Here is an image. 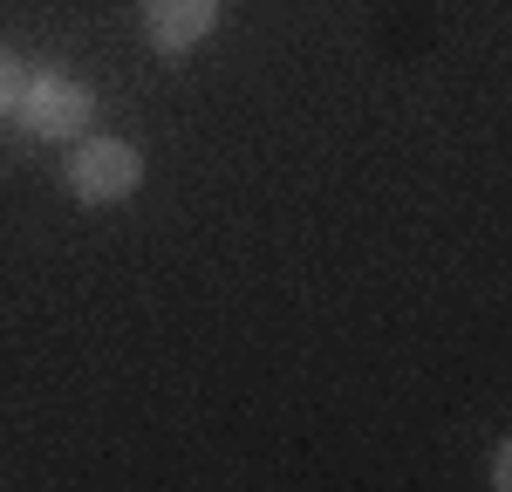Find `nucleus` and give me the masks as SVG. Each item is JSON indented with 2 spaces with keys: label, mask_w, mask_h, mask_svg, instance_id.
Masks as SVG:
<instances>
[{
  "label": "nucleus",
  "mask_w": 512,
  "mask_h": 492,
  "mask_svg": "<svg viewBox=\"0 0 512 492\" xmlns=\"http://www.w3.org/2000/svg\"><path fill=\"white\" fill-rule=\"evenodd\" d=\"M96 117V89L62 69H28L21 96H14V123L35 137V144H76Z\"/></svg>",
  "instance_id": "f257e3e1"
},
{
  "label": "nucleus",
  "mask_w": 512,
  "mask_h": 492,
  "mask_svg": "<svg viewBox=\"0 0 512 492\" xmlns=\"http://www.w3.org/2000/svg\"><path fill=\"white\" fill-rule=\"evenodd\" d=\"M76 205H123L144 185V151L130 137H76V151L62 164Z\"/></svg>",
  "instance_id": "f03ea898"
},
{
  "label": "nucleus",
  "mask_w": 512,
  "mask_h": 492,
  "mask_svg": "<svg viewBox=\"0 0 512 492\" xmlns=\"http://www.w3.org/2000/svg\"><path fill=\"white\" fill-rule=\"evenodd\" d=\"M137 21H144V41L178 62L219 28V0H137Z\"/></svg>",
  "instance_id": "7ed1b4c3"
},
{
  "label": "nucleus",
  "mask_w": 512,
  "mask_h": 492,
  "mask_svg": "<svg viewBox=\"0 0 512 492\" xmlns=\"http://www.w3.org/2000/svg\"><path fill=\"white\" fill-rule=\"evenodd\" d=\"M21 76H28V69H21V55H14V48H0V117H14V96H21Z\"/></svg>",
  "instance_id": "20e7f679"
},
{
  "label": "nucleus",
  "mask_w": 512,
  "mask_h": 492,
  "mask_svg": "<svg viewBox=\"0 0 512 492\" xmlns=\"http://www.w3.org/2000/svg\"><path fill=\"white\" fill-rule=\"evenodd\" d=\"M492 486H499V492L512 486V445H499V451H492Z\"/></svg>",
  "instance_id": "39448f33"
}]
</instances>
